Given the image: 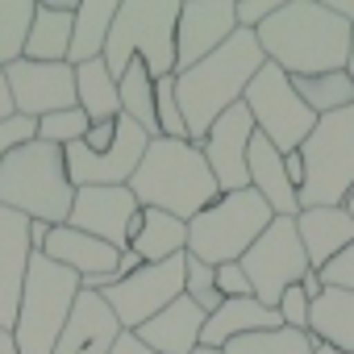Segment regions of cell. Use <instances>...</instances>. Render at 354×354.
I'll use <instances>...</instances> for the list:
<instances>
[{"label": "cell", "mask_w": 354, "mask_h": 354, "mask_svg": "<svg viewBox=\"0 0 354 354\" xmlns=\"http://www.w3.org/2000/svg\"><path fill=\"white\" fill-rule=\"evenodd\" d=\"M300 292H304V296H308V304H313V300H317V296H321V292H325V288H321V279H317V271H308V275H304V279H300Z\"/></svg>", "instance_id": "obj_47"}, {"label": "cell", "mask_w": 354, "mask_h": 354, "mask_svg": "<svg viewBox=\"0 0 354 354\" xmlns=\"http://www.w3.org/2000/svg\"><path fill=\"white\" fill-rule=\"evenodd\" d=\"M154 117H158V138H188L180 100H175V75L154 80Z\"/></svg>", "instance_id": "obj_35"}, {"label": "cell", "mask_w": 354, "mask_h": 354, "mask_svg": "<svg viewBox=\"0 0 354 354\" xmlns=\"http://www.w3.org/2000/svg\"><path fill=\"white\" fill-rule=\"evenodd\" d=\"M263 46L250 30H238L221 50H213L209 59H201L196 67L175 75V100H180L184 125H188V142L201 146L205 133L213 129V121L221 113H230L234 104H242L250 80L263 67Z\"/></svg>", "instance_id": "obj_2"}, {"label": "cell", "mask_w": 354, "mask_h": 354, "mask_svg": "<svg viewBox=\"0 0 354 354\" xmlns=\"http://www.w3.org/2000/svg\"><path fill=\"white\" fill-rule=\"evenodd\" d=\"M142 267V259L133 254V250H121V259H117V279H125V275H133Z\"/></svg>", "instance_id": "obj_46"}, {"label": "cell", "mask_w": 354, "mask_h": 354, "mask_svg": "<svg viewBox=\"0 0 354 354\" xmlns=\"http://www.w3.org/2000/svg\"><path fill=\"white\" fill-rule=\"evenodd\" d=\"M304 184L300 209H342L354 192V104L329 117H317L313 133L300 146Z\"/></svg>", "instance_id": "obj_7"}, {"label": "cell", "mask_w": 354, "mask_h": 354, "mask_svg": "<svg viewBox=\"0 0 354 354\" xmlns=\"http://www.w3.org/2000/svg\"><path fill=\"white\" fill-rule=\"evenodd\" d=\"M38 138V121H30V117H9V121H0V162H5L17 146H26V142H34Z\"/></svg>", "instance_id": "obj_37"}, {"label": "cell", "mask_w": 354, "mask_h": 354, "mask_svg": "<svg viewBox=\"0 0 354 354\" xmlns=\"http://www.w3.org/2000/svg\"><path fill=\"white\" fill-rule=\"evenodd\" d=\"M242 271H246V283H250V296L267 308L279 304V296L288 288H296L313 267H308V254L300 246V234H296V217H275L263 238L242 254Z\"/></svg>", "instance_id": "obj_10"}, {"label": "cell", "mask_w": 354, "mask_h": 354, "mask_svg": "<svg viewBox=\"0 0 354 354\" xmlns=\"http://www.w3.org/2000/svg\"><path fill=\"white\" fill-rule=\"evenodd\" d=\"M113 354H158V350H150V346H142V337L125 329V333L117 337V346H113Z\"/></svg>", "instance_id": "obj_42"}, {"label": "cell", "mask_w": 354, "mask_h": 354, "mask_svg": "<svg viewBox=\"0 0 354 354\" xmlns=\"http://www.w3.org/2000/svg\"><path fill=\"white\" fill-rule=\"evenodd\" d=\"M217 292H221L225 300L250 296V283H246V271H242V263H221V267H217Z\"/></svg>", "instance_id": "obj_40"}, {"label": "cell", "mask_w": 354, "mask_h": 354, "mask_svg": "<svg viewBox=\"0 0 354 354\" xmlns=\"http://www.w3.org/2000/svg\"><path fill=\"white\" fill-rule=\"evenodd\" d=\"M246 175H250V188L267 201V209H271L275 217H296V213H300V192L292 188L288 171H283V154H279L263 133L250 138Z\"/></svg>", "instance_id": "obj_20"}, {"label": "cell", "mask_w": 354, "mask_h": 354, "mask_svg": "<svg viewBox=\"0 0 354 354\" xmlns=\"http://www.w3.org/2000/svg\"><path fill=\"white\" fill-rule=\"evenodd\" d=\"M75 13H80V5H71V0H38L21 59H30V63H67Z\"/></svg>", "instance_id": "obj_22"}, {"label": "cell", "mask_w": 354, "mask_h": 354, "mask_svg": "<svg viewBox=\"0 0 354 354\" xmlns=\"http://www.w3.org/2000/svg\"><path fill=\"white\" fill-rule=\"evenodd\" d=\"M129 250L142 263H167L175 254H188V221L158 213V209H142L138 230L129 238Z\"/></svg>", "instance_id": "obj_26"}, {"label": "cell", "mask_w": 354, "mask_h": 354, "mask_svg": "<svg viewBox=\"0 0 354 354\" xmlns=\"http://www.w3.org/2000/svg\"><path fill=\"white\" fill-rule=\"evenodd\" d=\"M92 129L88 113L84 109H67V113H55V117H42L38 121V138L50 142V146H71V142H84Z\"/></svg>", "instance_id": "obj_34"}, {"label": "cell", "mask_w": 354, "mask_h": 354, "mask_svg": "<svg viewBox=\"0 0 354 354\" xmlns=\"http://www.w3.org/2000/svg\"><path fill=\"white\" fill-rule=\"evenodd\" d=\"M30 259H34L30 221L21 213L0 209V329H9V333H13V321H17V308H21V288H26V275H30Z\"/></svg>", "instance_id": "obj_19"}, {"label": "cell", "mask_w": 354, "mask_h": 354, "mask_svg": "<svg viewBox=\"0 0 354 354\" xmlns=\"http://www.w3.org/2000/svg\"><path fill=\"white\" fill-rule=\"evenodd\" d=\"M238 34L234 0H188L180 5V21H175V75L196 67L213 50H221Z\"/></svg>", "instance_id": "obj_15"}, {"label": "cell", "mask_w": 354, "mask_h": 354, "mask_svg": "<svg viewBox=\"0 0 354 354\" xmlns=\"http://www.w3.org/2000/svg\"><path fill=\"white\" fill-rule=\"evenodd\" d=\"M138 217H142V205L133 201L129 188H80L75 201H71L67 225L109 242L113 250H129Z\"/></svg>", "instance_id": "obj_14"}, {"label": "cell", "mask_w": 354, "mask_h": 354, "mask_svg": "<svg viewBox=\"0 0 354 354\" xmlns=\"http://www.w3.org/2000/svg\"><path fill=\"white\" fill-rule=\"evenodd\" d=\"M175 21H180L175 0H125V5H117L113 30L100 55L113 80H121L133 59H142L154 80L175 75Z\"/></svg>", "instance_id": "obj_5"}, {"label": "cell", "mask_w": 354, "mask_h": 354, "mask_svg": "<svg viewBox=\"0 0 354 354\" xmlns=\"http://www.w3.org/2000/svg\"><path fill=\"white\" fill-rule=\"evenodd\" d=\"M321 288H337V292H354V242L346 250H337L321 271H317Z\"/></svg>", "instance_id": "obj_36"}, {"label": "cell", "mask_w": 354, "mask_h": 354, "mask_svg": "<svg viewBox=\"0 0 354 354\" xmlns=\"http://www.w3.org/2000/svg\"><path fill=\"white\" fill-rule=\"evenodd\" d=\"M283 171H288V180H292V188L300 192V184H304V158H300V150L283 154Z\"/></svg>", "instance_id": "obj_43"}, {"label": "cell", "mask_w": 354, "mask_h": 354, "mask_svg": "<svg viewBox=\"0 0 354 354\" xmlns=\"http://www.w3.org/2000/svg\"><path fill=\"white\" fill-rule=\"evenodd\" d=\"M346 75H350V84H354V30H350V59H346Z\"/></svg>", "instance_id": "obj_50"}, {"label": "cell", "mask_w": 354, "mask_h": 354, "mask_svg": "<svg viewBox=\"0 0 354 354\" xmlns=\"http://www.w3.org/2000/svg\"><path fill=\"white\" fill-rule=\"evenodd\" d=\"M242 104L250 109L254 129H259V133H263L279 154L300 150V146H304V138H308V133H313V125H317L313 109L296 96L292 75H283L275 63H263V67H259V75L250 80V88H246Z\"/></svg>", "instance_id": "obj_9"}, {"label": "cell", "mask_w": 354, "mask_h": 354, "mask_svg": "<svg viewBox=\"0 0 354 354\" xmlns=\"http://www.w3.org/2000/svg\"><path fill=\"white\" fill-rule=\"evenodd\" d=\"M275 221L267 201L254 188L242 192H221L201 217L188 221V254L221 267V263H242V254L263 238V230Z\"/></svg>", "instance_id": "obj_6"}, {"label": "cell", "mask_w": 354, "mask_h": 354, "mask_svg": "<svg viewBox=\"0 0 354 354\" xmlns=\"http://www.w3.org/2000/svg\"><path fill=\"white\" fill-rule=\"evenodd\" d=\"M80 275L50 263L46 254L30 259V275L21 288V308L13 321L17 354H55V342L71 317V304L80 296Z\"/></svg>", "instance_id": "obj_8"}, {"label": "cell", "mask_w": 354, "mask_h": 354, "mask_svg": "<svg viewBox=\"0 0 354 354\" xmlns=\"http://www.w3.org/2000/svg\"><path fill=\"white\" fill-rule=\"evenodd\" d=\"M121 321L117 313L109 308V300L100 292H88L80 288L75 304H71V317L55 342V354H113L117 337H121Z\"/></svg>", "instance_id": "obj_18"}, {"label": "cell", "mask_w": 354, "mask_h": 354, "mask_svg": "<svg viewBox=\"0 0 354 354\" xmlns=\"http://www.w3.org/2000/svg\"><path fill=\"white\" fill-rule=\"evenodd\" d=\"M5 84H9L17 117L42 121V117L80 109V100H75V67L71 63H30V59H17L13 67H5Z\"/></svg>", "instance_id": "obj_13"}, {"label": "cell", "mask_w": 354, "mask_h": 354, "mask_svg": "<svg viewBox=\"0 0 354 354\" xmlns=\"http://www.w3.org/2000/svg\"><path fill=\"white\" fill-rule=\"evenodd\" d=\"M113 138H117V121H109V125H92L88 138H84V146H88V150H100V146H109Z\"/></svg>", "instance_id": "obj_41"}, {"label": "cell", "mask_w": 354, "mask_h": 354, "mask_svg": "<svg viewBox=\"0 0 354 354\" xmlns=\"http://www.w3.org/2000/svg\"><path fill=\"white\" fill-rule=\"evenodd\" d=\"M13 117V96H9V84H5V71H0V121Z\"/></svg>", "instance_id": "obj_48"}, {"label": "cell", "mask_w": 354, "mask_h": 354, "mask_svg": "<svg viewBox=\"0 0 354 354\" xmlns=\"http://www.w3.org/2000/svg\"><path fill=\"white\" fill-rule=\"evenodd\" d=\"M254 117L246 104H234L230 113H221L213 121V129L205 133L201 142V154L213 171V180L221 192H242L250 188V175H246V150H250V138H254Z\"/></svg>", "instance_id": "obj_16"}, {"label": "cell", "mask_w": 354, "mask_h": 354, "mask_svg": "<svg viewBox=\"0 0 354 354\" xmlns=\"http://www.w3.org/2000/svg\"><path fill=\"white\" fill-rule=\"evenodd\" d=\"M42 254L50 263L75 271L88 292H104V288L117 283V259H121V250H113L109 242H100L92 234H80L71 225H50V238H46Z\"/></svg>", "instance_id": "obj_17"}, {"label": "cell", "mask_w": 354, "mask_h": 354, "mask_svg": "<svg viewBox=\"0 0 354 354\" xmlns=\"http://www.w3.org/2000/svg\"><path fill=\"white\" fill-rule=\"evenodd\" d=\"M75 100H80V109L88 113L92 125H109V121L121 117V92H117V80L104 67V59H92V63L75 67Z\"/></svg>", "instance_id": "obj_27"}, {"label": "cell", "mask_w": 354, "mask_h": 354, "mask_svg": "<svg viewBox=\"0 0 354 354\" xmlns=\"http://www.w3.org/2000/svg\"><path fill=\"white\" fill-rule=\"evenodd\" d=\"M201 329H205V313L188 296H180L133 333L142 337V346H150L158 354H192L201 346Z\"/></svg>", "instance_id": "obj_21"}, {"label": "cell", "mask_w": 354, "mask_h": 354, "mask_svg": "<svg viewBox=\"0 0 354 354\" xmlns=\"http://www.w3.org/2000/svg\"><path fill=\"white\" fill-rule=\"evenodd\" d=\"M117 92H121V113L133 117L150 138H158V117H154V75L146 71L142 59H133L125 67V75L117 80Z\"/></svg>", "instance_id": "obj_30"}, {"label": "cell", "mask_w": 354, "mask_h": 354, "mask_svg": "<svg viewBox=\"0 0 354 354\" xmlns=\"http://www.w3.org/2000/svg\"><path fill=\"white\" fill-rule=\"evenodd\" d=\"M150 146V133L133 121V117H117V138L100 150H88L84 142H71L63 146V158H67V180L71 188H129L133 171L142 162Z\"/></svg>", "instance_id": "obj_11"}, {"label": "cell", "mask_w": 354, "mask_h": 354, "mask_svg": "<svg viewBox=\"0 0 354 354\" xmlns=\"http://www.w3.org/2000/svg\"><path fill=\"white\" fill-rule=\"evenodd\" d=\"M313 350H317L313 333L279 325V329H259V333L234 337L221 354H313Z\"/></svg>", "instance_id": "obj_31"}, {"label": "cell", "mask_w": 354, "mask_h": 354, "mask_svg": "<svg viewBox=\"0 0 354 354\" xmlns=\"http://www.w3.org/2000/svg\"><path fill=\"white\" fill-rule=\"evenodd\" d=\"M30 26H34V0H0V71L26 55Z\"/></svg>", "instance_id": "obj_32"}, {"label": "cell", "mask_w": 354, "mask_h": 354, "mask_svg": "<svg viewBox=\"0 0 354 354\" xmlns=\"http://www.w3.org/2000/svg\"><path fill=\"white\" fill-rule=\"evenodd\" d=\"M279 313L259 304L254 296H238V300H221L217 313L205 317V329H201V346H217L225 350L234 337H246V333H259V329H279Z\"/></svg>", "instance_id": "obj_23"}, {"label": "cell", "mask_w": 354, "mask_h": 354, "mask_svg": "<svg viewBox=\"0 0 354 354\" xmlns=\"http://www.w3.org/2000/svg\"><path fill=\"white\" fill-rule=\"evenodd\" d=\"M296 96L313 109V117H329V113H342L354 104V84L346 71H325V75H300L292 80Z\"/></svg>", "instance_id": "obj_29"}, {"label": "cell", "mask_w": 354, "mask_h": 354, "mask_svg": "<svg viewBox=\"0 0 354 354\" xmlns=\"http://www.w3.org/2000/svg\"><path fill=\"white\" fill-rule=\"evenodd\" d=\"M308 333L321 346H333L342 354H354V292L325 288L308 304Z\"/></svg>", "instance_id": "obj_25"}, {"label": "cell", "mask_w": 354, "mask_h": 354, "mask_svg": "<svg viewBox=\"0 0 354 354\" xmlns=\"http://www.w3.org/2000/svg\"><path fill=\"white\" fill-rule=\"evenodd\" d=\"M46 238H50V225L46 221H30V246H34V254H42Z\"/></svg>", "instance_id": "obj_44"}, {"label": "cell", "mask_w": 354, "mask_h": 354, "mask_svg": "<svg viewBox=\"0 0 354 354\" xmlns=\"http://www.w3.org/2000/svg\"><path fill=\"white\" fill-rule=\"evenodd\" d=\"M275 313H279V321H283L288 329H304V333H308V296L300 292V283H296V288H288V292L279 296Z\"/></svg>", "instance_id": "obj_38"}, {"label": "cell", "mask_w": 354, "mask_h": 354, "mask_svg": "<svg viewBox=\"0 0 354 354\" xmlns=\"http://www.w3.org/2000/svg\"><path fill=\"white\" fill-rule=\"evenodd\" d=\"M296 234L308 254V267L321 271L337 250L354 242V221L346 209H300L296 213Z\"/></svg>", "instance_id": "obj_24"}, {"label": "cell", "mask_w": 354, "mask_h": 354, "mask_svg": "<svg viewBox=\"0 0 354 354\" xmlns=\"http://www.w3.org/2000/svg\"><path fill=\"white\" fill-rule=\"evenodd\" d=\"M184 296L209 317V313H217L221 308V292H217V267H209V263H201V259H192V254H184Z\"/></svg>", "instance_id": "obj_33"}, {"label": "cell", "mask_w": 354, "mask_h": 354, "mask_svg": "<svg viewBox=\"0 0 354 354\" xmlns=\"http://www.w3.org/2000/svg\"><path fill=\"white\" fill-rule=\"evenodd\" d=\"M0 354H17V342H13L9 329H0Z\"/></svg>", "instance_id": "obj_49"}, {"label": "cell", "mask_w": 354, "mask_h": 354, "mask_svg": "<svg viewBox=\"0 0 354 354\" xmlns=\"http://www.w3.org/2000/svg\"><path fill=\"white\" fill-rule=\"evenodd\" d=\"M113 17H117V5H113V0H84V5H80L75 26H71V50H67V63H71V67L92 63V59L104 55Z\"/></svg>", "instance_id": "obj_28"}, {"label": "cell", "mask_w": 354, "mask_h": 354, "mask_svg": "<svg viewBox=\"0 0 354 354\" xmlns=\"http://www.w3.org/2000/svg\"><path fill=\"white\" fill-rule=\"evenodd\" d=\"M313 354H342V350H333V346H321V342H317V350H313Z\"/></svg>", "instance_id": "obj_53"}, {"label": "cell", "mask_w": 354, "mask_h": 354, "mask_svg": "<svg viewBox=\"0 0 354 354\" xmlns=\"http://www.w3.org/2000/svg\"><path fill=\"white\" fill-rule=\"evenodd\" d=\"M325 5H329V13H337V17L354 30V0H325Z\"/></svg>", "instance_id": "obj_45"}, {"label": "cell", "mask_w": 354, "mask_h": 354, "mask_svg": "<svg viewBox=\"0 0 354 354\" xmlns=\"http://www.w3.org/2000/svg\"><path fill=\"white\" fill-rule=\"evenodd\" d=\"M263 59L283 75H325L346 71L350 59V26L329 13L325 0H283V5L254 30Z\"/></svg>", "instance_id": "obj_1"}, {"label": "cell", "mask_w": 354, "mask_h": 354, "mask_svg": "<svg viewBox=\"0 0 354 354\" xmlns=\"http://www.w3.org/2000/svg\"><path fill=\"white\" fill-rule=\"evenodd\" d=\"M342 209H346V213H350V221H354V192L346 196V205H342Z\"/></svg>", "instance_id": "obj_52"}, {"label": "cell", "mask_w": 354, "mask_h": 354, "mask_svg": "<svg viewBox=\"0 0 354 354\" xmlns=\"http://www.w3.org/2000/svg\"><path fill=\"white\" fill-rule=\"evenodd\" d=\"M192 354H221V350H217V346H196Z\"/></svg>", "instance_id": "obj_51"}, {"label": "cell", "mask_w": 354, "mask_h": 354, "mask_svg": "<svg viewBox=\"0 0 354 354\" xmlns=\"http://www.w3.org/2000/svg\"><path fill=\"white\" fill-rule=\"evenodd\" d=\"M129 192L142 209H158L180 221L201 217L221 196L201 146H192L188 138H150L129 180Z\"/></svg>", "instance_id": "obj_3"}, {"label": "cell", "mask_w": 354, "mask_h": 354, "mask_svg": "<svg viewBox=\"0 0 354 354\" xmlns=\"http://www.w3.org/2000/svg\"><path fill=\"white\" fill-rule=\"evenodd\" d=\"M71 201H75V188L67 180L63 146L34 138L0 162V209L21 213L26 221L67 225Z\"/></svg>", "instance_id": "obj_4"}, {"label": "cell", "mask_w": 354, "mask_h": 354, "mask_svg": "<svg viewBox=\"0 0 354 354\" xmlns=\"http://www.w3.org/2000/svg\"><path fill=\"white\" fill-rule=\"evenodd\" d=\"M283 5V0H234V17H238V30H259L275 9Z\"/></svg>", "instance_id": "obj_39"}, {"label": "cell", "mask_w": 354, "mask_h": 354, "mask_svg": "<svg viewBox=\"0 0 354 354\" xmlns=\"http://www.w3.org/2000/svg\"><path fill=\"white\" fill-rule=\"evenodd\" d=\"M109 300V308L117 313L121 329H142L150 317H158L167 304H175L184 296V254H175L167 263H142L133 275L117 279L113 288L100 292Z\"/></svg>", "instance_id": "obj_12"}]
</instances>
